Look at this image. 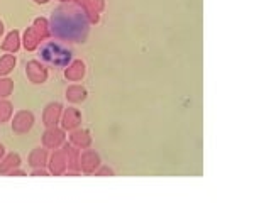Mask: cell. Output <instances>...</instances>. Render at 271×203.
Returning a JSON list of instances; mask_svg holds the SVG:
<instances>
[{
	"mask_svg": "<svg viewBox=\"0 0 271 203\" xmlns=\"http://www.w3.org/2000/svg\"><path fill=\"white\" fill-rule=\"evenodd\" d=\"M32 124H34V115L31 114V112L22 110V112H19L16 117H14L12 129L19 134H24V132H27V130L31 129Z\"/></svg>",
	"mask_w": 271,
	"mask_h": 203,
	"instance_id": "1",
	"label": "cell"
},
{
	"mask_svg": "<svg viewBox=\"0 0 271 203\" xmlns=\"http://www.w3.org/2000/svg\"><path fill=\"white\" fill-rule=\"evenodd\" d=\"M3 50L5 51H17V48H19V34L14 31V32H10L9 36H7V39H5V43H3Z\"/></svg>",
	"mask_w": 271,
	"mask_h": 203,
	"instance_id": "13",
	"label": "cell"
},
{
	"mask_svg": "<svg viewBox=\"0 0 271 203\" xmlns=\"http://www.w3.org/2000/svg\"><path fill=\"white\" fill-rule=\"evenodd\" d=\"M65 75H66V78H70V80H80V78L85 75V65L81 61H75L73 65L65 71Z\"/></svg>",
	"mask_w": 271,
	"mask_h": 203,
	"instance_id": "6",
	"label": "cell"
},
{
	"mask_svg": "<svg viewBox=\"0 0 271 203\" xmlns=\"http://www.w3.org/2000/svg\"><path fill=\"white\" fill-rule=\"evenodd\" d=\"M66 168L65 161H63V156L59 152H56L54 156H53V163H51V171L54 173V175H59V173H63Z\"/></svg>",
	"mask_w": 271,
	"mask_h": 203,
	"instance_id": "14",
	"label": "cell"
},
{
	"mask_svg": "<svg viewBox=\"0 0 271 203\" xmlns=\"http://www.w3.org/2000/svg\"><path fill=\"white\" fill-rule=\"evenodd\" d=\"M78 124H80V114H78V110H75V108H68V110L65 112L63 126H65L66 129H73V127H77Z\"/></svg>",
	"mask_w": 271,
	"mask_h": 203,
	"instance_id": "7",
	"label": "cell"
},
{
	"mask_svg": "<svg viewBox=\"0 0 271 203\" xmlns=\"http://www.w3.org/2000/svg\"><path fill=\"white\" fill-rule=\"evenodd\" d=\"M46 163V151L44 149H36L32 154H31V166H43Z\"/></svg>",
	"mask_w": 271,
	"mask_h": 203,
	"instance_id": "15",
	"label": "cell"
},
{
	"mask_svg": "<svg viewBox=\"0 0 271 203\" xmlns=\"http://www.w3.org/2000/svg\"><path fill=\"white\" fill-rule=\"evenodd\" d=\"M27 76L31 78L32 83H43V81L46 80L48 73H46V70L41 66V63L31 61L27 65Z\"/></svg>",
	"mask_w": 271,
	"mask_h": 203,
	"instance_id": "2",
	"label": "cell"
},
{
	"mask_svg": "<svg viewBox=\"0 0 271 203\" xmlns=\"http://www.w3.org/2000/svg\"><path fill=\"white\" fill-rule=\"evenodd\" d=\"M39 39H41V36L36 32V29H29V31L26 32V41H24L26 48H27V50H34V48L37 46V43H39Z\"/></svg>",
	"mask_w": 271,
	"mask_h": 203,
	"instance_id": "11",
	"label": "cell"
},
{
	"mask_svg": "<svg viewBox=\"0 0 271 203\" xmlns=\"http://www.w3.org/2000/svg\"><path fill=\"white\" fill-rule=\"evenodd\" d=\"M63 139H65V134H63L61 130L54 129V127H50V130L44 134V144H46L48 148H58L63 142Z\"/></svg>",
	"mask_w": 271,
	"mask_h": 203,
	"instance_id": "4",
	"label": "cell"
},
{
	"mask_svg": "<svg viewBox=\"0 0 271 203\" xmlns=\"http://www.w3.org/2000/svg\"><path fill=\"white\" fill-rule=\"evenodd\" d=\"M66 97L71 102H81V100H85L86 92L81 86H70V88L66 90Z\"/></svg>",
	"mask_w": 271,
	"mask_h": 203,
	"instance_id": "8",
	"label": "cell"
},
{
	"mask_svg": "<svg viewBox=\"0 0 271 203\" xmlns=\"http://www.w3.org/2000/svg\"><path fill=\"white\" fill-rule=\"evenodd\" d=\"M2 31H3V25H2V22H0V34H2Z\"/></svg>",
	"mask_w": 271,
	"mask_h": 203,
	"instance_id": "19",
	"label": "cell"
},
{
	"mask_svg": "<svg viewBox=\"0 0 271 203\" xmlns=\"http://www.w3.org/2000/svg\"><path fill=\"white\" fill-rule=\"evenodd\" d=\"M71 141L75 142L77 146H81V148H86V146L90 144V135L86 130H77V132H73V135H71Z\"/></svg>",
	"mask_w": 271,
	"mask_h": 203,
	"instance_id": "9",
	"label": "cell"
},
{
	"mask_svg": "<svg viewBox=\"0 0 271 203\" xmlns=\"http://www.w3.org/2000/svg\"><path fill=\"white\" fill-rule=\"evenodd\" d=\"M59 112H61V105L59 103H50L44 110V124L48 127H54L59 119Z\"/></svg>",
	"mask_w": 271,
	"mask_h": 203,
	"instance_id": "3",
	"label": "cell"
},
{
	"mask_svg": "<svg viewBox=\"0 0 271 203\" xmlns=\"http://www.w3.org/2000/svg\"><path fill=\"white\" fill-rule=\"evenodd\" d=\"M36 2H39V3H44V2H48V0H36Z\"/></svg>",
	"mask_w": 271,
	"mask_h": 203,
	"instance_id": "20",
	"label": "cell"
},
{
	"mask_svg": "<svg viewBox=\"0 0 271 203\" xmlns=\"http://www.w3.org/2000/svg\"><path fill=\"white\" fill-rule=\"evenodd\" d=\"M3 156V146H0V157Z\"/></svg>",
	"mask_w": 271,
	"mask_h": 203,
	"instance_id": "18",
	"label": "cell"
},
{
	"mask_svg": "<svg viewBox=\"0 0 271 203\" xmlns=\"http://www.w3.org/2000/svg\"><path fill=\"white\" fill-rule=\"evenodd\" d=\"M19 163H21V157L17 154H10V156L5 157L2 164H0V173H9L10 168H17Z\"/></svg>",
	"mask_w": 271,
	"mask_h": 203,
	"instance_id": "10",
	"label": "cell"
},
{
	"mask_svg": "<svg viewBox=\"0 0 271 203\" xmlns=\"http://www.w3.org/2000/svg\"><path fill=\"white\" fill-rule=\"evenodd\" d=\"M81 164L80 166L85 169L86 173H90V171H93L97 166H99V156H97L95 152H92V151H86L83 156H81Z\"/></svg>",
	"mask_w": 271,
	"mask_h": 203,
	"instance_id": "5",
	"label": "cell"
},
{
	"mask_svg": "<svg viewBox=\"0 0 271 203\" xmlns=\"http://www.w3.org/2000/svg\"><path fill=\"white\" fill-rule=\"evenodd\" d=\"M12 114V107L9 102H0V122H5Z\"/></svg>",
	"mask_w": 271,
	"mask_h": 203,
	"instance_id": "16",
	"label": "cell"
},
{
	"mask_svg": "<svg viewBox=\"0 0 271 203\" xmlns=\"http://www.w3.org/2000/svg\"><path fill=\"white\" fill-rule=\"evenodd\" d=\"M16 65V58L12 54H5L0 59V75H7Z\"/></svg>",
	"mask_w": 271,
	"mask_h": 203,
	"instance_id": "12",
	"label": "cell"
},
{
	"mask_svg": "<svg viewBox=\"0 0 271 203\" xmlns=\"http://www.w3.org/2000/svg\"><path fill=\"white\" fill-rule=\"evenodd\" d=\"M10 92H12V81L0 80V97H7Z\"/></svg>",
	"mask_w": 271,
	"mask_h": 203,
	"instance_id": "17",
	"label": "cell"
}]
</instances>
